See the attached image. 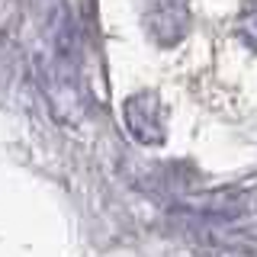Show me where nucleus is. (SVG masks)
<instances>
[{
	"label": "nucleus",
	"mask_w": 257,
	"mask_h": 257,
	"mask_svg": "<svg viewBox=\"0 0 257 257\" xmlns=\"http://www.w3.org/2000/svg\"><path fill=\"white\" fill-rule=\"evenodd\" d=\"M190 0H145L142 4V29L158 48H177L190 36Z\"/></svg>",
	"instance_id": "1"
},
{
	"label": "nucleus",
	"mask_w": 257,
	"mask_h": 257,
	"mask_svg": "<svg viewBox=\"0 0 257 257\" xmlns=\"http://www.w3.org/2000/svg\"><path fill=\"white\" fill-rule=\"evenodd\" d=\"M122 122L139 145L158 148L167 142V106L155 90H142L122 103Z\"/></svg>",
	"instance_id": "2"
},
{
	"label": "nucleus",
	"mask_w": 257,
	"mask_h": 257,
	"mask_svg": "<svg viewBox=\"0 0 257 257\" xmlns=\"http://www.w3.org/2000/svg\"><path fill=\"white\" fill-rule=\"evenodd\" d=\"M235 36L251 52H257V0H244L235 16Z\"/></svg>",
	"instance_id": "3"
}]
</instances>
